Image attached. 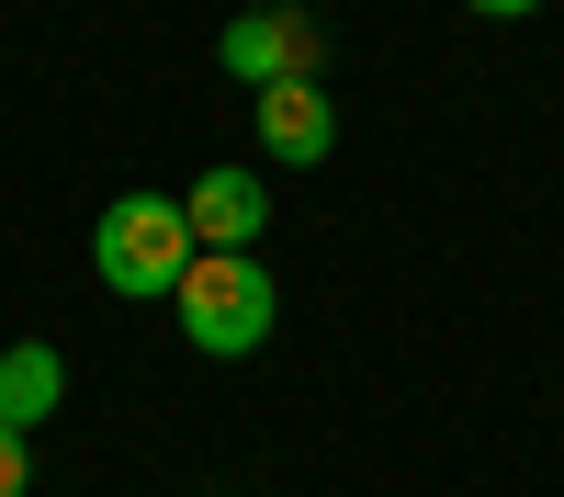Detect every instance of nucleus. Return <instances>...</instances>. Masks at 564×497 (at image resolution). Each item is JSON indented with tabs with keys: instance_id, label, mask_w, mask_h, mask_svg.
I'll return each instance as SVG.
<instances>
[{
	"instance_id": "obj_5",
	"label": "nucleus",
	"mask_w": 564,
	"mask_h": 497,
	"mask_svg": "<svg viewBox=\"0 0 564 497\" xmlns=\"http://www.w3.org/2000/svg\"><path fill=\"white\" fill-rule=\"evenodd\" d=\"M57 396H68V361H57V339H12L0 350V430H45L57 419Z\"/></svg>"
},
{
	"instance_id": "obj_2",
	"label": "nucleus",
	"mask_w": 564,
	"mask_h": 497,
	"mask_svg": "<svg viewBox=\"0 0 564 497\" xmlns=\"http://www.w3.org/2000/svg\"><path fill=\"white\" fill-rule=\"evenodd\" d=\"M90 271H102L113 294H181V271H193L181 193H113V215L90 226Z\"/></svg>"
},
{
	"instance_id": "obj_3",
	"label": "nucleus",
	"mask_w": 564,
	"mask_h": 497,
	"mask_svg": "<svg viewBox=\"0 0 564 497\" xmlns=\"http://www.w3.org/2000/svg\"><path fill=\"white\" fill-rule=\"evenodd\" d=\"M316 57H327V34L305 12H282V0H260V12H238L215 34V68L249 90H294V79H316Z\"/></svg>"
},
{
	"instance_id": "obj_6",
	"label": "nucleus",
	"mask_w": 564,
	"mask_h": 497,
	"mask_svg": "<svg viewBox=\"0 0 564 497\" xmlns=\"http://www.w3.org/2000/svg\"><path fill=\"white\" fill-rule=\"evenodd\" d=\"M260 148H271V159H294V170H316L327 148H339V114H327V90H316V79L260 90Z\"/></svg>"
},
{
	"instance_id": "obj_8",
	"label": "nucleus",
	"mask_w": 564,
	"mask_h": 497,
	"mask_svg": "<svg viewBox=\"0 0 564 497\" xmlns=\"http://www.w3.org/2000/svg\"><path fill=\"white\" fill-rule=\"evenodd\" d=\"M475 12H497V23H520V12H542V0H475Z\"/></svg>"
},
{
	"instance_id": "obj_1",
	"label": "nucleus",
	"mask_w": 564,
	"mask_h": 497,
	"mask_svg": "<svg viewBox=\"0 0 564 497\" xmlns=\"http://www.w3.org/2000/svg\"><path fill=\"white\" fill-rule=\"evenodd\" d=\"M181 339H193L204 361H249L271 339V316H282V283L260 271V249H193V271H181Z\"/></svg>"
},
{
	"instance_id": "obj_7",
	"label": "nucleus",
	"mask_w": 564,
	"mask_h": 497,
	"mask_svg": "<svg viewBox=\"0 0 564 497\" xmlns=\"http://www.w3.org/2000/svg\"><path fill=\"white\" fill-rule=\"evenodd\" d=\"M23 486H34V441L0 430V497H23Z\"/></svg>"
},
{
	"instance_id": "obj_4",
	"label": "nucleus",
	"mask_w": 564,
	"mask_h": 497,
	"mask_svg": "<svg viewBox=\"0 0 564 497\" xmlns=\"http://www.w3.org/2000/svg\"><path fill=\"white\" fill-rule=\"evenodd\" d=\"M181 226H193V249H260V226H271L260 170H204L181 193Z\"/></svg>"
}]
</instances>
